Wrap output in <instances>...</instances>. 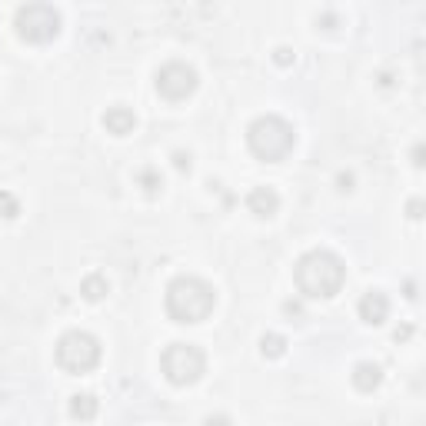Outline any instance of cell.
<instances>
[{
  "instance_id": "obj_1",
  "label": "cell",
  "mask_w": 426,
  "mask_h": 426,
  "mask_svg": "<svg viewBox=\"0 0 426 426\" xmlns=\"http://www.w3.org/2000/svg\"><path fill=\"white\" fill-rule=\"evenodd\" d=\"M293 280L300 293L314 297V300H330L343 290V280H347V266L337 253L330 250H310L303 253L297 266H293Z\"/></svg>"
},
{
  "instance_id": "obj_2",
  "label": "cell",
  "mask_w": 426,
  "mask_h": 426,
  "mask_svg": "<svg viewBox=\"0 0 426 426\" xmlns=\"http://www.w3.org/2000/svg\"><path fill=\"white\" fill-rule=\"evenodd\" d=\"M217 306V290L200 276H176L167 287V314L176 323H203Z\"/></svg>"
},
{
  "instance_id": "obj_3",
  "label": "cell",
  "mask_w": 426,
  "mask_h": 426,
  "mask_svg": "<svg viewBox=\"0 0 426 426\" xmlns=\"http://www.w3.org/2000/svg\"><path fill=\"white\" fill-rule=\"evenodd\" d=\"M247 143H250L253 157H260L266 163H276L290 157V150L297 147V134H293V127L283 120V117H257L247 130Z\"/></svg>"
},
{
  "instance_id": "obj_4",
  "label": "cell",
  "mask_w": 426,
  "mask_h": 426,
  "mask_svg": "<svg viewBox=\"0 0 426 426\" xmlns=\"http://www.w3.org/2000/svg\"><path fill=\"white\" fill-rule=\"evenodd\" d=\"M160 366H163V376L174 383V387H190L197 383L207 370V356L197 343H170L160 356Z\"/></svg>"
},
{
  "instance_id": "obj_5",
  "label": "cell",
  "mask_w": 426,
  "mask_h": 426,
  "mask_svg": "<svg viewBox=\"0 0 426 426\" xmlns=\"http://www.w3.org/2000/svg\"><path fill=\"white\" fill-rule=\"evenodd\" d=\"M57 363L67 373H87L101 363V340L87 330H70L57 343Z\"/></svg>"
},
{
  "instance_id": "obj_6",
  "label": "cell",
  "mask_w": 426,
  "mask_h": 426,
  "mask_svg": "<svg viewBox=\"0 0 426 426\" xmlns=\"http://www.w3.org/2000/svg\"><path fill=\"white\" fill-rule=\"evenodd\" d=\"M17 34L30 44H47L60 34V13L51 4H27L17 11Z\"/></svg>"
},
{
  "instance_id": "obj_7",
  "label": "cell",
  "mask_w": 426,
  "mask_h": 426,
  "mask_svg": "<svg viewBox=\"0 0 426 426\" xmlns=\"http://www.w3.org/2000/svg\"><path fill=\"white\" fill-rule=\"evenodd\" d=\"M157 90L167 101H187L190 93L197 90V70L180 60L163 63L160 70H157Z\"/></svg>"
},
{
  "instance_id": "obj_8",
  "label": "cell",
  "mask_w": 426,
  "mask_h": 426,
  "mask_svg": "<svg viewBox=\"0 0 426 426\" xmlns=\"http://www.w3.org/2000/svg\"><path fill=\"white\" fill-rule=\"evenodd\" d=\"M356 310H360V320H363V323L380 326L389 316L387 293H383V290H366L363 297H360V303H356Z\"/></svg>"
},
{
  "instance_id": "obj_9",
  "label": "cell",
  "mask_w": 426,
  "mask_h": 426,
  "mask_svg": "<svg viewBox=\"0 0 426 426\" xmlns=\"http://www.w3.org/2000/svg\"><path fill=\"white\" fill-rule=\"evenodd\" d=\"M103 127H107V134H113V137H127V134H134L137 117H134L130 107L117 103V107H107V113H103Z\"/></svg>"
},
{
  "instance_id": "obj_10",
  "label": "cell",
  "mask_w": 426,
  "mask_h": 426,
  "mask_svg": "<svg viewBox=\"0 0 426 426\" xmlns=\"http://www.w3.org/2000/svg\"><path fill=\"white\" fill-rule=\"evenodd\" d=\"M247 210H250L253 217H273V213L280 210L276 190L273 187H253L250 193H247Z\"/></svg>"
},
{
  "instance_id": "obj_11",
  "label": "cell",
  "mask_w": 426,
  "mask_h": 426,
  "mask_svg": "<svg viewBox=\"0 0 426 426\" xmlns=\"http://www.w3.org/2000/svg\"><path fill=\"white\" fill-rule=\"evenodd\" d=\"M380 380H383V370L376 363H356V370H353V387L360 389V393H373L376 387H380Z\"/></svg>"
},
{
  "instance_id": "obj_12",
  "label": "cell",
  "mask_w": 426,
  "mask_h": 426,
  "mask_svg": "<svg viewBox=\"0 0 426 426\" xmlns=\"http://www.w3.org/2000/svg\"><path fill=\"white\" fill-rule=\"evenodd\" d=\"M70 416L74 420H80V423H87V420H93L97 416V410H101V403H97V396L93 393H77V396H70Z\"/></svg>"
},
{
  "instance_id": "obj_13",
  "label": "cell",
  "mask_w": 426,
  "mask_h": 426,
  "mask_svg": "<svg viewBox=\"0 0 426 426\" xmlns=\"http://www.w3.org/2000/svg\"><path fill=\"white\" fill-rule=\"evenodd\" d=\"M107 290H110V283H107L103 273H90V276H84V283H80V293H84L87 300H101V297H107Z\"/></svg>"
},
{
  "instance_id": "obj_14",
  "label": "cell",
  "mask_w": 426,
  "mask_h": 426,
  "mask_svg": "<svg viewBox=\"0 0 426 426\" xmlns=\"http://www.w3.org/2000/svg\"><path fill=\"white\" fill-rule=\"evenodd\" d=\"M260 350H264V356H283L287 353V337H280V333H266L264 340H260Z\"/></svg>"
},
{
  "instance_id": "obj_15",
  "label": "cell",
  "mask_w": 426,
  "mask_h": 426,
  "mask_svg": "<svg viewBox=\"0 0 426 426\" xmlns=\"http://www.w3.org/2000/svg\"><path fill=\"white\" fill-rule=\"evenodd\" d=\"M137 183L147 190V193H157V190L163 187V176H160V170H153V167H143V170L137 174Z\"/></svg>"
},
{
  "instance_id": "obj_16",
  "label": "cell",
  "mask_w": 426,
  "mask_h": 426,
  "mask_svg": "<svg viewBox=\"0 0 426 426\" xmlns=\"http://www.w3.org/2000/svg\"><path fill=\"white\" fill-rule=\"evenodd\" d=\"M0 210H4V217H17L20 213V203L13 200L11 193H0Z\"/></svg>"
},
{
  "instance_id": "obj_17",
  "label": "cell",
  "mask_w": 426,
  "mask_h": 426,
  "mask_svg": "<svg viewBox=\"0 0 426 426\" xmlns=\"http://www.w3.org/2000/svg\"><path fill=\"white\" fill-rule=\"evenodd\" d=\"M174 167L180 170V174H190V167H193V163H190V153L176 150V153H174Z\"/></svg>"
},
{
  "instance_id": "obj_18",
  "label": "cell",
  "mask_w": 426,
  "mask_h": 426,
  "mask_svg": "<svg viewBox=\"0 0 426 426\" xmlns=\"http://www.w3.org/2000/svg\"><path fill=\"white\" fill-rule=\"evenodd\" d=\"M273 60L280 63V67H290V63H293V51H290V47H276V51H273Z\"/></svg>"
},
{
  "instance_id": "obj_19",
  "label": "cell",
  "mask_w": 426,
  "mask_h": 426,
  "mask_svg": "<svg viewBox=\"0 0 426 426\" xmlns=\"http://www.w3.org/2000/svg\"><path fill=\"white\" fill-rule=\"evenodd\" d=\"M337 190H343V193H347V190H353V174H340L337 176Z\"/></svg>"
},
{
  "instance_id": "obj_20",
  "label": "cell",
  "mask_w": 426,
  "mask_h": 426,
  "mask_svg": "<svg viewBox=\"0 0 426 426\" xmlns=\"http://www.w3.org/2000/svg\"><path fill=\"white\" fill-rule=\"evenodd\" d=\"M203 426H233V423H230V416H207Z\"/></svg>"
},
{
  "instance_id": "obj_21",
  "label": "cell",
  "mask_w": 426,
  "mask_h": 426,
  "mask_svg": "<svg viewBox=\"0 0 426 426\" xmlns=\"http://www.w3.org/2000/svg\"><path fill=\"white\" fill-rule=\"evenodd\" d=\"M420 210H423V203H420V200L410 203V217H420Z\"/></svg>"
}]
</instances>
